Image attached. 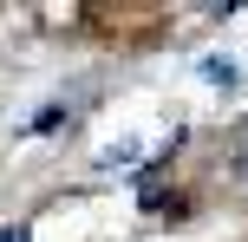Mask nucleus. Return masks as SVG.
I'll list each match as a JSON object with an SVG mask.
<instances>
[{"label":"nucleus","instance_id":"nucleus-4","mask_svg":"<svg viewBox=\"0 0 248 242\" xmlns=\"http://www.w3.org/2000/svg\"><path fill=\"white\" fill-rule=\"evenodd\" d=\"M0 242H26V229H13V236H0Z\"/></svg>","mask_w":248,"mask_h":242},{"label":"nucleus","instance_id":"nucleus-1","mask_svg":"<svg viewBox=\"0 0 248 242\" xmlns=\"http://www.w3.org/2000/svg\"><path fill=\"white\" fill-rule=\"evenodd\" d=\"M196 72H202V85H216L222 98H235V92H242V65L229 59V52H202V59H196Z\"/></svg>","mask_w":248,"mask_h":242},{"label":"nucleus","instance_id":"nucleus-2","mask_svg":"<svg viewBox=\"0 0 248 242\" xmlns=\"http://www.w3.org/2000/svg\"><path fill=\"white\" fill-rule=\"evenodd\" d=\"M98 164H105V170H118V164H137V138H124L118 151H105V157H98Z\"/></svg>","mask_w":248,"mask_h":242},{"label":"nucleus","instance_id":"nucleus-3","mask_svg":"<svg viewBox=\"0 0 248 242\" xmlns=\"http://www.w3.org/2000/svg\"><path fill=\"white\" fill-rule=\"evenodd\" d=\"M235 170H242V177H248V144H242V157H235Z\"/></svg>","mask_w":248,"mask_h":242}]
</instances>
